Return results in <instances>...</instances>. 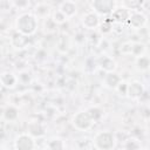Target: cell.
Wrapping results in <instances>:
<instances>
[{
    "mask_svg": "<svg viewBox=\"0 0 150 150\" xmlns=\"http://www.w3.org/2000/svg\"><path fill=\"white\" fill-rule=\"evenodd\" d=\"M16 33L25 36L33 35L38 29V18L30 13H22L15 20Z\"/></svg>",
    "mask_w": 150,
    "mask_h": 150,
    "instance_id": "6da1fadb",
    "label": "cell"
},
{
    "mask_svg": "<svg viewBox=\"0 0 150 150\" xmlns=\"http://www.w3.org/2000/svg\"><path fill=\"white\" fill-rule=\"evenodd\" d=\"M115 136L110 131H100L93 139V145L97 150H112L115 148Z\"/></svg>",
    "mask_w": 150,
    "mask_h": 150,
    "instance_id": "7a4b0ae2",
    "label": "cell"
},
{
    "mask_svg": "<svg viewBox=\"0 0 150 150\" xmlns=\"http://www.w3.org/2000/svg\"><path fill=\"white\" fill-rule=\"evenodd\" d=\"M71 124L76 130L80 131H87L91 128L94 124V121L91 120L88 110H82L76 112L71 118Z\"/></svg>",
    "mask_w": 150,
    "mask_h": 150,
    "instance_id": "3957f363",
    "label": "cell"
},
{
    "mask_svg": "<svg viewBox=\"0 0 150 150\" xmlns=\"http://www.w3.org/2000/svg\"><path fill=\"white\" fill-rule=\"evenodd\" d=\"M93 12L97 15H108L116 8V2L112 0H94L90 2Z\"/></svg>",
    "mask_w": 150,
    "mask_h": 150,
    "instance_id": "277c9868",
    "label": "cell"
},
{
    "mask_svg": "<svg viewBox=\"0 0 150 150\" xmlns=\"http://www.w3.org/2000/svg\"><path fill=\"white\" fill-rule=\"evenodd\" d=\"M14 149L15 150H34L35 141L27 132L20 134L14 139Z\"/></svg>",
    "mask_w": 150,
    "mask_h": 150,
    "instance_id": "5b68a950",
    "label": "cell"
},
{
    "mask_svg": "<svg viewBox=\"0 0 150 150\" xmlns=\"http://www.w3.org/2000/svg\"><path fill=\"white\" fill-rule=\"evenodd\" d=\"M127 22L134 29H141L146 23V16L139 11H130V14H129Z\"/></svg>",
    "mask_w": 150,
    "mask_h": 150,
    "instance_id": "8992f818",
    "label": "cell"
},
{
    "mask_svg": "<svg viewBox=\"0 0 150 150\" xmlns=\"http://www.w3.org/2000/svg\"><path fill=\"white\" fill-rule=\"evenodd\" d=\"M59 11L67 18V19H70L73 16L76 15L77 13V6L74 1H69V0H66V1H62L60 2L59 5Z\"/></svg>",
    "mask_w": 150,
    "mask_h": 150,
    "instance_id": "52a82bcc",
    "label": "cell"
},
{
    "mask_svg": "<svg viewBox=\"0 0 150 150\" xmlns=\"http://www.w3.org/2000/svg\"><path fill=\"white\" fill-rule=\"evenodd\" d=\"M82 25L87 29H95L100 26V18L94 12H88L82 18Z\"/></svg>",
    "mask_w": 150,
    "mask_h": 150,
    "instance_id": "ba28073f",
    "label": "cell"
},
{
    "mask_svg": "<svg viewBox=\"0 0 150 150\" xmlns=\"http://www.w3.org/2000/svg\"><path fill=\"white\" fill-rule=\"evenodd\" d=\"M144 93V88L141 82L138 81H132L131 83L128 84L127 89V96L130 98H139Z\"/></svg>",
    "mask_w": 150,
    "mask_h": 150,
    "instance_id": "9c48e42d",
    "label": "cell"
},
{
    "mask_svg": "<svg viewBox=\"0 0 150 150\" xmlns=\"http://www.w3.org/2000/svg\"><path fill=\"white\" fill-rule=\"evenodd\" d=\"M96 62H97V66L101 69H103L104 71H107V73H111V71H114L116 69V63L110 56L102 55L96 60Z\"/></svg>",
    "mask_w": 150,
    "mask_h": 150,
    "instance_id": "30bf717a",
    "label": "cell"
},
{
    "mask_svg": "<svg viewBox=\"0 0 150 150\" xmlns=\"http://www.w3.org/2000/svg\"><path fill=\"white\" fill-rule=\"evenodd\" d=\"M18 83V76L12 71H4L0 74V84L5 88H14Z\"/></svg>",
    "mask_w": 150,
    "mask_h": 150,
    "instance_id": "8fae6325",
    "label": "cell"
},
{
    "mask_svg": "<svg viewBox=\"0 0 150 150\" xmlns=\"http://www.w3.org/2000/svg\"><path fill=\"white\" fill-rule=\"evenodd\" d=\"M121 81H122V79L115 71H111V73L105 74V76L103 79V84L109 89H116V87L120 84Z\"/></svg>",
    "mask_w": 150,
    "mask_h": 150,
    "instance_id": "7c38bea8",
    "label": "cell"
},
{
    "mask_svg": "<svg viewBox=\"0 0 150 150\" xmlns=\"http://www.w3.org/2000/svg\"><path fill=\"white\" fill-rule=\"evenodd\" d=\"M27 134H29L32 137H42L46 134L45 127L40 122H30L27 128Z\"/></svg>",
    "mask_w": 150,
    "mask_h": 150,
    "instance_id": "4fadbf2b",
    "label": "cell"
},
{
    "mask_svg": "<svg viewBox=\"0 0 150 150\" xmlns=\"http://www.w3.org/2000/svg\"><path fill=\"white\" fill-rule=\"evenodd\" d=\"M28 43V36H25L22 34L15 33L12 38H11V45L14 48H25Z\"/></svg>",
    "mask_w": 150,
    "mask_h": 150,
    "instance_id": "5bb4252c",
    "label": "cell"
},
{
    "mask_svg": "<svg viewBox=\"0 0 150 150\" xmlns=\"http://www.w3.org/2000/svg\"><path fill=\"white\" fill-rule=\"evenodd\" d=\"M47 149L48 150H66V143L62 138L52 137L47 141Z\"/></svg>",
    "mask_w": 150,
    "mask_h": 150,
    "instance_id": "9a60e30c",
    "label": "cell"
},
{
    "mask_svg": "<svg viewBox=\"0 0 150 150\" xmlns=\"http://www.w3.org/2000/svg\"><path fill=\"white\" fill-rule=\"evenodd\" d=\"M2 116H4V118L6 121L13 122L19 117V111L14 105H8V107L5 108V110L2 112Z\"/></svg>",
    "mask_w": 150,
    "mask_h": 150,
    "instance_id": "2e32d148",
    "label": "cell"
},
{
    "mask_svg": "<svg viewBox=\"0 0 150 150\" xmlns=\"http://www.w3.org/2000/svg\"><path fill=\"white\" fill-rule=\"evenodd\" d=\"M34 12L36 14L35 15L36 18H46V16H48V14L50 12V7L45 2H40V4H38L35 6Z\"/></svg>",
    "mask_w": 150,
    "mask_h": 150,
    "instance_id": "e0dca14e",
    "label": "cell"
},
{
    "mask_svg": "<svg viewBox=\"0 0 150 150\" xmlns=\"http://www.w3.org/2000/svg\"><path fill=\"white\" fill-rule=\"evenodd\" d=\"M149 66H150V61H149V57L146 55H142V56L136 57V67L139 70H148Z\"/></svg>",
    "mask_w": 150,
    "mask_h": 150,
    "instance_id": "ac0fdd59",
    "label": "cell"
},
{
    "mask_svg": "<svg viewBox=\"0 0 150 150\" xmlns=\"http://www.w3.org/2000/svg\"><path fill=\"white\" fill-rule=\"evenodd\" d=\"M141 143L136 138H128L123 144V150H139Z\"/></svg>",
    "mask_w": 150,
    "mask_h": 150,
    "instance_id": "d6986e66",
    "label": "cell"
},
{
    "mask_svg": "<svg viewBox=\"0 0 150 150\" xmlns=\"http://www.w3.org/2000/svg\"><path fill=\"white\" fill-rule=\"evenodd\" d=\"M132 55H135L136 57L137 56H142L144 55L145 53V46L141 42H135V43H131V52H130Z\"/></svg>",
    "mask_w": 150,
    "mask_h": 150,
    "instance_id": "ffe728a7",
    "label": "cell"
},
{
    "mask_svg": "<svg viewBox=\"0 0 150 150\" xmlns=\"http://www.w3.org/2000/svg\"><path fill=\"white\" fill-rule=\"evenodd\" d=\"M53 22L54 23H56V25H61V23H63V22H66L68 19L59 11V9H56L54 13H53Z\"/></svg>",
    "mask_w": 150,
    "mask_h": 150,
    "instance_id": "44dd1931",
    "label": "cell"
},
{
    "mask_svg": "<svg viewBox=\"0 0 150 150\" xmlns=\"http://www.w3.org/2000/svg\"><path fill=\"white\" fill-rule=\"evenodd\" d=\"M88 112H89L91 120L94 121V123H95L96 121H98V120L102 117V111H101L98 108H90V109L88 110Z\"/></svg>",
    "mask_w": 150,
    "mask_h": 150,
    "instance_id": "7402d4cb",
    "label": "cell"
},
{
    "mask_svg": "<svg viewBox=\"0 0 150 150\" xmlns=\"http://www.w3.org/2000/svg\"><path fill=\"white\" fill-rule=\"evenodd\" d=\"M18 81H20V82H21V83H23V84L29 83V82L32 81L30 74H29L28 71H22V73H20V74H19V76H18Z\"/></svg>",
    "mask_w": 150,
    "mask_h": 150,
    "instance_id": "603a6c76",
    "label": "cell"
},
{
    "mask_svg": "<svg viewBox=\"0 0 150 150\" xmlns=\"http://www.w3.org/2000/svg\"><path fill=\"white\" fill-rule=\"evenodd\" d=\"M11 5L13 7H15L16 9H25L30 6V2L29 1H13V2H11Z\"/></svg>",
    "mask_w": 150,
    "mask_h": 150,
    "instance_id": "cb8c5ba5",
    "label": "cell"
},
{
    "mask_svg": "<svg viewBox=\"0 0 150 150\" xmlns=\"http://www.w3.org/2000/svg\"><path fill=\"white\" fill-rule=\"evenodd\" d=\"M127 89H128V83L127 82H124V81H121L120 82V84L116 87V91H118L120 93V95H122V96H127Z\"/></svg>",
    "mask_w": 150,
    "mask_h": 150,
    "instance_id": "d4e9b609",
    "label": "cell"
},
{
    "mask_svg": "<svg viewBox=\"0 0 150 150\" xmlns=\"http://www.w3.org/2000/svg\"><path fill=\"white\" fill-rule=\"evenodd\" d=\"M118 150H123V149H118Z\"/></svg>",
    "mask_w": 150,
    "mask_h": 150,
    "instance_id": "484cf974",
    "label": "cell"
}]
</instances>
